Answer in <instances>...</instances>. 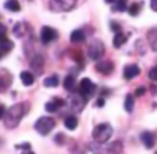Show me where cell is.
<instances>
[{"instance_id": "6da1fadb", "label": "cell", "mask_w": 157, "mask_h": 154, "mask_svg": "<svg viewBox=\"0 0 157 154\" xmlns=\"http://www.w3.org/2000/svg\"><path fill=\"white\" fill-rule=\"evenodd\" d=\"M28 103H15L13 105L4 116V125L10 130L15 128L17 125L21 122V120L24 118V116L28 113Z\"/></svg>"}, {"instance_id": "7a4b0ae2", "label": "cell", "mask_w": 157, "mask_h": 154, "mask_svg": "<svg viewBox=\"0 0 157 154\" xmlns=\"http://www.w3.org/2000/svg\"><path fill=\"white\" fill-rule=\"evenodd\" d=\"M112 135H113V128H112V125L108 124V122L97 125V127L94 128V131H92V139L99 145L106 143V142L112 138Z\"/></svg>"}, {"instance_id": "3957f363", "label": "cell", "mask_w": 157, "mask_h": 154, "mask_svg": "<svg viewBox=\"0 0 157 154\" xmlns=\"http://www.w3.org/2000/svg\"><path fill=\"white\" fill-rule=\"evenodd\" d=\"M54 127H55V120L52 118V117H47V116L46 117H40V118L36 121V124H35V130L43 136L48 135Z\"/></svg>"}, {"instance_id": "277c9868", "label": "cell", "mask_w": 157, "mask_h": 154, "mask_svg": "<svg viewBox=\"0 0 157 154\" xmlns=\"http://www.w3.org/2000/svg\"><path fill=\"white\" fill-rule=\"evenodd\" d=\"M77 0H51L50 8L55 13H62V11H71L76 6Z\"/></svg>"}, {"instance_id": "5b68a950", "label": "cell", "mask_w": 157, "mask_h": 154, "mask_svg": "<svg viewBox=\"0 0 157 154\" xmlns=\"http://www.w3.org/2000/svg\"><path fill=\"white\" fill-rule=\"evenodd\" d=\"M105 54V46L101 40H94L88 46V57L92 61H99Z\"/></svg>"}, {"instance_id": "8992f818", "label": "cell", "mask_w": 157, "mask_h": 154, "mask_svg": "<svg viewBox=\"0 0 157 154\" xmlns=\"http://www.w3.org/2000/svg\"><path fill=\"white\" fill-rule=\"evenodd\" d=\"M95 89H97V85H95L90 78H83V80L80 81V85H78V94H81V96L86 98V99H88V98L94 94Z\"/></svg>"}, {"instance_id": "52a82bcc", "label": "cell", "mask_w": 157, "mask_h": 154, "mask_svg": "<svg viewBox=\"0 0 157 154\" xmlns=\"http://www.w3.org/2000/svg\"><path fill=\"white\" fill-rule=\"evenodd\" d=\"M57 37H58V32L55 29H52V28H50V26H43L41 28L40 39H41V41H43L44 44H48V43H51V41L57 40Z\"/></svg>"}, {"instance_id": "ba28073f", "label": "cell", "mask_w": 157, "mask_h": 154, "mask_svg": "<svg viewBox=\"0 0 157 154\" xmlns=\"http://www.w3.org/2000/svg\"><path fill=\"white\" fill-rule=\"evenodd\" d=\"M43 66H44V58L43 55L36 54L35 57L30 59V68L35 72V74H41L43 73Z\"/></svg>"}, {"instance_id": "9c48e42d", "label": "cell", "mask_w": 157, "mask_h": 154, "mask_svg": "<svg viewBox=\"0 0 157 154\" xmlns=\"http://www.w3.org/2000/svg\"><path fill=\"white\" fill-rule=\"evenodd\" d=\"M156 139H157L156 138V133L149 132V131L142 132V135H141V141H142V143L145 145V147H146V149H152V147H155Z\"/></svg>"}, {"instance_id": "30bf717a", "label": "cell", "mask_w": 157, "mask_h": 154, "mask_svg": "<svg viewBox=\"0 0 157 154\" xmlns=\"http://www.w3.org/2000/svg\"><path fill=\"white\" fill-rule=\"evenodd\" d=\"M62 106H65V100L61 99V98H52V100L47 102L44 107H46V110L48 111V113H55V111L59 107H62Z\"/></svg>"}, {"instance_id": "8fae6325", "label": "cell", "mask_w": 157, "mask_h": 154, "mask_svg": "<svg viewBox=\"0 0 157 154\" xmlns=\"http://www.w3.org/2000/svg\"><path fill=\"white\" fill-rule=\"evenodd\" d=\"M95 69H97V72H99V73L108 76V74H110L112 72H113L114 66H113V62H110V61H102V62L97 63Z\"/></svg>"}, {"instance_id": "7c38bea8", "label": "cell", "mask_w": 157, "mask_h": 154, "mask_svg": "<svg viewBox=\"0 0 157 154\" xmlns=\"http://www.w3.org/2000/svg\"><path fill=\"white\" fill-rule=\"evenodd\" d=\"M141 73V69H139L138 65H127L124 68V72H123V76H124L125 80H131V78L136 77Z\"/></svg>"}, {"instance_id": "4fadbf2b", "label": "cell", "mask_w": 157, "mask_h": 154, "mask_svg": "<svg viewBox=\"0 0 157 154\" xmlns=\"http://www.w3.org/2000/svg\"><path fill=\"white\" fill-rule=\"evenodd\" d=\"M11 74L7 73L6 70H2L0 72V92H4L6 89L10 87L11 84Z\"/></svg>"}, {"instance_id": "5bb4252c", "label": "cell", "mask_w": 157, "mask_h": 154, "mask_svg": "<svg viewBox=\"0 0 157 154\" xmlns=\"http://www.w3.org/2000/svg\"><path fill=\"white\" fill-rule=\"evenodd\" d=\"M86 103H87V99L81 96V94H78L75 98H72V107H73L76 111H81V110H83V107H84V105H86Z\"/></svg>"}, {"instance_id": "9a60e30c", "label": "cell", "mask_w": 157, "mask_h": 154, "mask_svg": "<svg viewBox=\"0 0 157 154\" xmlns=\"http://www.w3.org/2000/svg\"><path fill=\"white\" fill-rule=\"evenodd\" d=\"M147 40H149V44L153 51H157V26L152 28L147 32Z\"/></svg>"}, {"instance_id": "2e32d148", "label": "cell", "mask_w": 157, "mask_h": 154, "mask_svg": "<svg viewBox=\"0 0 157 154\" xmlns=\"http://www.w3.org/2000/svg\"><path fill=\"white\" fill-rule=\"evenodd\" d=\"M127 39H128L127 35H124V33H121V32H117L113 37V46L116 47V48H120L123 44H125Z\"/></svg>"}, {"instance_id": "e0dca14e", "label": "cell", "mask_w": 157, "mask_h": 154, "mask_svg": "<svg viewBox=\"0 0 157 154\" xmlns=\"http://www.w3.org/2000/svg\"><path fill=\"white\" fill-rule=\"evenodd\" d=\"M121 152H123V143L119 141L110 143L108 146V149H106V154H120Z\"/></svg>"}, {"instance_id": "ac0fdd59", "label": "cell", "mask_w": 157, "mask_h": 154, "mask_svg": "<svg viewBox=\"0 0 157 154\" xmlns=\"http://www.w3.org/2000/svg\"><path fill=\"white\" fill-rule=\"evenodd\" d=\"M63 87H65L66 91L69 92H73L75 88H76V78H75V76H66L65 80H63Z\"/></svg>"}, {"instance_id": "d6986e66", "label": "cell", "mask_w": 157, "mask_h": 154, "mask_svg": "<svg viewBox=\"0 0 157 154\" xmlns=\"http://www.w3.org/2000/svg\"><path fill=\"white\" fill-rule=\"evenodd\" d=\"M21 81H22V84H24V85L29 87V85H32V84L35 83V76H33V73L25 70V72H22V73H21Z\"/></svg>"}, {"instance_id": "ffe728a7", "label": "cell", "mask_w": 157, "mask_h": 154, "mask_svg": "<svg viewBox=\"0 0 157 154\" xmlns=\"http://www.w3.org/2000/svg\"><path fill=\"white\" fill-rule=\"evenodd\" d=\"M86 40V35H84L83 30L77 29V30H73L71 33V41L72 43H83Z\"/></svg>"}, {"instance_id": "44dd1931", "label": "cell", "mask_w": 157, "mask_h": 154, "mask_svg": "<svg viewBox=\"0 0 157 154\" xmlns=\"http://www.w3.org/2000/svg\"><path fill=\"white\" fill-rule=\"evenodd\" d=\"M65 127L68 128L69 131H73V130H76L77 128V125H78V121H77V118L75 116H68L65 118Z\"/></svg>"}, {"instance_id": "7402d4cb", "label": "cell", "mask_w": 157, "mask_h": 154, "mask_svg": "<svg viewBox=\"0 0 157 154\" xmlns=\"http://www.w3.org/2000/svg\"><path fill=\"white\" fill-rule=\"evenodd\" d=\"M13 47H14V43L11 40H8L7 37L3 39V40L0 41V50H2L4 54H7L8 51H11V50H13Z\"/></svg>"}, {"instance_id": "603a6c76", "label": "cell", "mask_w": 157, "mask_h": 154, "mask_svg": "<svg viewBox=\"0 0 157 154\" xmlns=\"http://www.w3.org/2000/svg\"><path fill=\"white\" fill-rule=\"evenodd\" d=\"M4 7L7 8V10L13 11V13H17V11L21 10V6H19L18 0H7L6 4H4Z\"/></svg>"}, {"instance_id": "cb8c5ba5", "label": "cell", "mask_w": 157, "mask_h": 154, "mask_svg": "<svg viewBox=\"0 0 157 154\" xmlns=\"http://www.w3.org/2000/svg\"><path fill=\"white\" fill-rule=\"evenodd\" d=\"M58 84H59V78H58L57 74H52V76L47 77L46 80H44V85L50 87V88H52V87H57Z\"/></svg>"}, {"instance_id": "d4e9b609", "label": "cell", "mask_w": 157, "mask_h": 154, "mask_svg": "<svg viewBox=\"0 0 157 154\" xmlns=\"http://www.w3.org/2000/svg\"><path fill=\"white\" fill-rule=\"evenodd\" d=\"M134 103H135V100H134V96L128 94L127 96H125V100H124V109L128 111V113H131V111H132Z\"/></svg>"}, {"instance_id": "484cf974", "label": "cell", "mask_w": 157, "mask_h": 154, "mask_svg": "<svg viewBox=\"0 0 157 154\" xmlns=\"http://www.w3.org/2000/svg\"><path fill=\"white\" fill-rule=\"evenodd\" d=\"M127 2H128V0H116V2H114L113 10H114V11H120V13H123V11L128 10Z\"/></svg>"}, {"instance_id": "4316f807", "label": "cell", "mask_w": 157, "mask_h": 154, "mask_svg": "<svg viewBox=\"0 0 157 154\" xmlns=\"http://www.w3.org/2000/svg\"><path fill=\"white\" fill-rule=\"evenodd\" d=\"M141 7H142L141 3H132V4L128 7V14H130L131 17H136L139 14V11H141Z\"/></svg>"}, {"instance_id": "83f0119b", "label": "cell", "mask_w": 157, "mask_h": 154, "mask_svg": "<svg viewBox=\"0 0 157 154\" xmlns=\"http://www.w3.org/2000/svg\"><path fill=\"white\" fill-rule=\"evenodd\" d=\"M24 24H17L15 26H14V33H15V36H18V37H21L22 35H24Z\"/></svg>"}, {"instance_id": "f1b7e54d", "label": "cell", "mask_w": 157, "mask_h": 154, "mask_svg": "<svg viewBox=\"0 0 157 154\" xmlns=\"http://www.w3.org/2000/svg\"><path fill=\"white\" fill-rule=\"evenodd\" d=\"M110 29L113 30L114 33H117V32H121V26H120V25L117 24L116 21H112V22H110Z\"/></svg>"}, {"instance_id": "f546056e", "label": "cell", "mask_w": 157, "mask_h": 154, "mask_svg": "<svg viewBox=\"0 0 157 154\" xmlns=\"http://www.w3.org/2000/svg\"><path fill=\"white\" fill-rule=\"evenodd\" d=\"M149 78H150V80H153V81H157V66H155V68L150 69Z\"/></svg>"}, {"instance_id": "4dcf8cb0", "label": "cell", "mask_w": 157, "mask_h": 154, "mask_svg": "<svg viewBox=\"0 0 157 154\" xmlns=\"http://www.w3.org/2000/svg\"><path fill=\"white\" fill-rule=\"evenodd\" d=\"M6 33H7V28L0 24V41H2L3 39H6Z\"/></svg>"}, {"instance_id": "1f68e13d", "label": "cell", "mask_w": 157, "mask_h": 154, "mask_svg": "<svg viewBox=\"0 0 157 154\" xmlns=\"http://www.w3.org/2000/svg\"><path fill=\"white\" fill-rule=\"evenodd\" d=\"M145 92H146V88H145V87H138L135 91V96H142V95H145Z\"/></svg>"}, {"instance_id": "d6a6232c", "label": "cell", "mask_w": 157, "mask_h": 154, "mask_svg": "<svg viewBox=\"0 0 157 154\" xmlns=\"http://www.w3.org/2000/svg\"><path fill=\"white\" fill-rule=\"evenodd\" d=\"M15 149H21V150H25V149H30V145L29 143H22V145H17Z\"/></svg>"}, {"instance_id": "836d02e7", "label": "cell", "mask_w": 157, "mask_h": 154, "mask_svg": "<svg viewBox=\"0 0 157 154\" xmlns=\"http://www.w3.org/2000/svg\"><path fill=\"white\" fill-rule=\"evenodd\" d=\"M6 107L3 105H0V118H4V116H6Z\"/></svg>"}, {"instance_id": "e575fe53", "label": "cell", "mask_w": 157, "mask_h": 154, "mask_svg": "<svg viewBox=\"0 0 157 154\" xmlns=\"http://www.w3.org/2000/svg\"><path fill=\"white\" fill-rule=\"evenodd\" d=\"M150 7H152L153 11L157 13V0H150Z\"/></svg>"}, {"instance_id": "d590c367", "label": "cell", "mask_w": 157, "mask_h": 154, "mask_svg": "<svg viewBox=\"0 0 157 154\" xmlns=\"http://www.w3.org/2000/svg\"><path fill=\"white\" fill-rule=\"evenodd\" d=\"M103 105H105V99H103V98H98V100H97V106H98V107H102Z\"/></svg>"}, {"instance_id": "8d00e7d4", "label": "cell", "mask_w": 157, "mask_h": 154, "mask_svg": "<svg viewBox=\"0 0 157 154\" xmlns=\"http://www.w3.org/2000/svg\"><path fill=\"white\" fill-rule=\"evenodd\" d=\"M105 2L108 3V4H112V3H114V2H116V0H105Z\"/></svg>"}, {"instance_id": "74e56055", "label": "cell", "mask_w": 157, "mask_h": 154, "mask_svg": "<svg viewBox=\"0 0 157 154\" xmlns=\"http://www.w3.org/2000/svg\"><path fill=\"white\" fill-rule=\"evenodd\" d=\"M3 55H4V52H3L2 50H0V59H2V58H3Z\"/></svg>"}]
</instances>
